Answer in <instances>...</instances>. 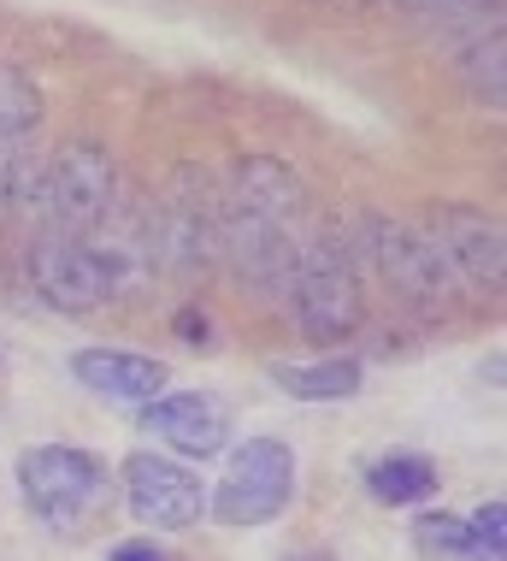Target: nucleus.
<instances>
[{
  "mask_svg": "<svg viewBox=\"0 0 507 561\" xmlns=\"http://www.w3.org/2000/svg\"><path fill=\"white\" fill-rule=\"evenodd\" d=\"M272 378H278L284 397L296 402H343V397H360L366 385V367L355 355H325V360H289V367H272Z\"/></svg>",
  "mask_w": 507,
  "mask_h": 561,
  "instance_id": "nucleus-12",
  "label": "nucleus"
},
{
  "mask_svg": "<svg viewBox=\"0 0 507 561\" xmlns=\"http://www.w3.org/2000/svg\"><path fill=\"white\" fill-rule=\"evenodd\" d=\"M460 533H466V561H507V503L496 496L479 514H466Z\"/></svg>",
  "mask_w": 507,
  "mask_h": 561,
  "instance_id": "nucleus-17",
  "label": "nucleus"
},
{
  "mask_svg": "<svg viewBox=\"0 0 507 561\" xmlns=\"http://www.w3.org/2000/svg\"><path fill=\"white\" fill-rule=\"evenodd\" d=\"M301 207L307 190L284 160L249 154L219 184V261L242 278L260 301L289 290V272L301 254Z\"/></svg>",
  "mask_w": 507,
  "mask_h": 561,
  "instance_id": "nucleus-1",
  "label": "nucleus"
},
{
  "mask_svg": "<svg viewBox=\"0 0 507 561\" xmlns=\"http://www.w3.org/2000/svg\"><path fill=\"white\" fill-rule=\"evenodd\" d=\"M395 7L407 12V19H419L425 30H442V36H472V30L496 24V0H395Z\"/></svg>",
  "mask_w": 507,
  "mask_h": 561,
  "instance_id": "nucleus-16",
  "label": "nucleus"
},
{
  "mask_svg": "<svg viewBox=\"0 0 507 561\" xmlns=\"http://www.w3.org/2000/svg\"><path fill=\"white\" fill-rule=\"evenodd\" d=\"M19 496L42 526H83L113 503V473L77 444H36L19 455Z\"/></svg>",
  "mask_w": 507,
  "mask_h": 561,
  "instance_id": "nucleus-5",
  "label": "nucleus"
},
{
  "mask_svg": "<svg viewBox=\"0 0 507 561\" xmlns=\"http://www.w3.org/2000/svg\"><path fill=\"white\" fill-rule=\"evenodd\" d=\"M425 237L442 249V261L466 290H484L496 296L502 290V272H507V242H502V225L484 214V207H466V202H437L425 214Z\"/></svg>",
  "mask_w": 507,
  "mask_h": 561,
  "instance_id": "nucleus-9",
  "label": "nucleus"
},
{
  "mask_svg": "<svg viewBox=\"0 0 507 561\" xmlns=\"http://www.w3.org/2000/svg\"><path fill=\"white\" fill-rule=\"evenodd\" d=\"M42 113H48L42 83L30 78L24 66H7V59H0V136L30 142V136H36V125H42Z\"/></svg>",
  "mask_w": 507,
  "mask_h": 561,
  "instance_id": "nucleus-15",
  "label": "nucleus"
},
{
  "mask_svg": "<svg viewBox=\"0 0 507 561\" xmlns=\"http://www.w3.org/2000/svg\"><path fill=\"white\" fill-rule=\"evenodd\" d=\"M125 503L142 526L153 533H189V526L207 520V484L189 461L177 455H153V449H136L125 455Z\"/></svg>",
  "mask_w": 507,
  "mask_h": 561,
  "instance_id": "nucleus-8",
  "label": "nucleus"
},
{
  "mask_svg": "<svg viewBox=\"0 0 507 561\" xmlns=\"http://www.w3.org/2000/svg\"><path fill=\"white\" fill-rule=\"evenodd\" d=\"M289 313H296L301 337L331 348L343 337H355L366 325V290H360V272L348 261V249L336 237H307L296 254V272H289Z\"/></svg>",
  "mask_w": 507,
  "mask_h": 561,
  "instance_id": "nucleus-2",
  "label": "nucleus"
},
{
  "mask_svg": "<svg viewBox=\"0 0 507 561\" xmlns=\"http://www.w3.org/2000/svg\"><path fill=\"white\" fill-rule=\"evenodd\" d=\"M172 331L189 348H212V320H207V313H195V308H177L172 313Z\"/></svg>",
  "mask_w": 507,
  "mask_h": 561,
  "instance_id": "nucleus-20",
  "label": "nucleus"
},
{
  "mask_svg": "<svg viewBox=\"0 0 507 561\" xmlns=\"http://www.w3.org/2000/svg\"><path fill=\"white\" fill-rule=\"evenodd\" d=\"M289 561H325V556H289Z\"/></svg>",
  "mask_w": 507,
  "mask_h": 561,
  "instance_id": "nucleus-22",
  "label": "nucleus"
},
{
  "mask_svg": "<svg viewBox=\"0 0 507 561\" xmlns=\"http://www.w3.org/2000/svg\"><path fill=\"white\" fill-rule=\"evenodd\" d=\"M30 184H36V160H30V142H12L0 136V214L30 202Z\"/></svg>",
  "mask_w": 507,
  "mask_h": 561,
  "instance_id": "nucleus-18",
  "label": "nucleus"
},
{
  "mask_svg": "<svg viewBox=\"0 0 507 561\" xmlns=\"http://www.w3.org/2000/svg\"><path fill=\"white\" fill-rule=\"evenodd\" d=\"M454 71H460V83H466L472 101L502 107V95H507V78H502V19L484 24V30H472V36H460Z\"/></svg>",
  "mask_w": 507,
  "mask_h": 561,
  "instance_id": "nucleus-14",
  "label": "nucleus"
},
{
  "mask_svg": "<svg viewBox=\"0 0 507 561\" xmlns=\"http://www.w3.org/2000/svg\"><path fill=\"white\" fill-rule=\"evenodd\" d=\"M366 491L390 508H407V503H425L437 491V467L413 449H390L378 461H366Z\"/></svg>",
  "mask_w": 507,
  "mask_h": 561,
  "instance_id": "nucleus-13",
  "label": "nucleus"
},
{
  "mask_svg": "<svg viewBox=\"0 0 507 561\" xmlns=\"http://www.w3.org/2000/svg\"><path fill=\"white\" fill-rule=\"evenodd\" d=\"M71 378L83 390H95V397H106V402L142 408V402L160 397L172 373H165L153 355H136V348H77V355H71Z\"/></svg>",
  "mask_w": 507,
  "mask_h": 561,
  "instance_id": "nucleus-11",
  "label": "nucleus"
},
{
  "mask_svg": "<svg viewBox=\"0 0 507 561\" xmlns=\"http://www.w3.org/2000/svg\"><path fill=\"white\" fill-rule=\"evenodd\" d=\"M153 261H165L177 278H201L219 266V190L195 165L172 172V190L153 219Z\"/></svg>",
  "mask_w": 507,
  "mask_h": 561,
  "instance_id": "nucleus-7",
  "label": "nucleus"
},
{
  "mask_svg": "<svg viewBox=\"0 0 507 561\" xmlns=\"http://www.w3.org/2000/svg\"><path fill=\"white\" fill-rule=\"evenodd\" d=\"M360 254H366V266H372L383 284H390V296L407 301L413 313H425V320L449 313L454 301L466 296V284L449 272L442 249L419 231V225H407V219L366 214V225H360Z\"/></svg>",
  "mask_w": 507,
  "mask_h": 561,
  "instance_id": "nucleus-4",
  "label": "nucleus"
},
{
  "mask_svg": "<svg viewBox=\"0 0 507 561\" xmlns=\"http://www.w3.org/2000/svg\"><path fill=\"white\" fill-rule=\"evenodd\" d=\"M106 561H177L165 543H153V538H125V543H113L106 550Z\"/></svg>",
  "mask_w": 507,
  "mask_h": 561,
  "instance_id": "nucleus-21",
  "label": "nucleus"
},
{
  "mask_svg": "<svg viewBox=\"0 0 507 561\" xmlns=\"http://www.w3.org/2000/svg\"><path fill=\"white\" fill-rule=\"evenodd\" d=\"M419 543H425V550H442V556H460V561H466V533H460V514H425V520H419Z\"/></svg>",
  "mask_w": 507,
  "mask_h": 561,
  "instance_id": "nucleus-19",
  "label": "nucleus"
},
{
  "mask_svg": "<svg viewBox=\"0 0 507 561\" xmlns=\"http://www.w3.org/2000/svg\"><path fill=\"white\" fill-rule=\"evenodd\" d=\"M30 207H36L42 231L89 237L118 207V165H113V154H106L101 142H89V136L66 142L36 172V184H30Z\"/></svg>",
  "mask_w": 507,
  "mask_h": 561,
  "instance_id": "nucleus-3",
  "label": "nucleus"
},
{
  "mask_svg": "<svg viewBox=\"0 0 507 561\" xmlns=\"http://www.w3.org/2000/svg\"><path fill=\"white\" fill-rule=\"evenodd\" d=\"M142 426L160 437L177 461H207V455L224 449L230 420L224 408L201 397V390H160L153 402H142Z\"/></svg>",
  "mask_w": 507,
  "mask_h": 561,
  "instance_id": "nucleus-10",
  "label": "nucleus"
},
{
  "mask_svg": "<svg viewBox=\"0 0 507 561\" xmlns=\"http://www.w3.org/2000/svg\"><path fill=\"white\" fill-rule=\"evenodd\" d=\"M296 496V449L284 437H249L230 449L219 484L207 491V514L219 526H272Z\"/></svg>",
  "mask_w": 507,
  "mask_h": 561,
  "instance_id": "nucleus-6",
  "label": "nucleus"
}]
</instances>
